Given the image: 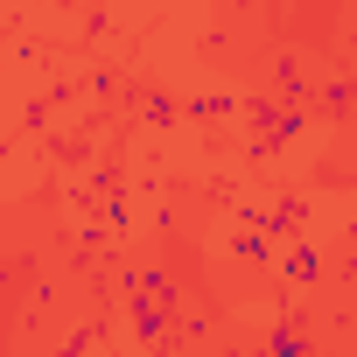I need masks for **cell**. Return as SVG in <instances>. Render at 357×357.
Returning <instances> with one entry per match:
<instances>
[{"mask_svg": "<svg viewBox=\"0 0 357 357\" xmlns=\"http://www.w3.org/2000/svg\"><path fill=\"white\" fill-rule=\"evenodd\" d=\"M280 280H294V287H308V280H322V252H315V245H301V252H287V259H280Z\"/></svg>", "mask_w": 357, "mask_h": 357, "instance_id": "obj_1", "label": "cell"}, {"mask_svg": "<svg viewBox=\"0 0 357 357\" xmlns=\"http://www.w3.org/2000/svg\"><path fill=\"white\" fill-rule=\"evenodd\" d=\"M266 357H315V343H308L294 322H280V329L266 336Z\"/></svg>", "mask_w": 357, "mask_h": 357, "instance_id": "obj_2", "label": "cell"}, {"mask_svg": "<svg viewBox=\"0 0 357 357\" xmlns=\"http://www.w3.org/2000/svg\"><path fill=\"white\" fill-rule=\"evenodd\" d=\"M133 329H140V336H147V343H154V350H161V343H168V336H161V329H168V315H161V308H154V301H133Z\"/></svg>", "mask_w": 357, "mask_h": 357, "instance_id": "obj_3", "label": "cell"}, {"mask_svg": "<svg viewBox=\"0 0 357 357\" xmlns=\"http://www.w3.org/2000/svg\"><path fill=\"white\" fill-rule=\"evenodd\" d=\"M154 357H175V350H154Z\"/></svg>", "mask_w": 357, "mask_h": 357, "instance_id": "obj_4", "label": "cell"}]
</instances>
